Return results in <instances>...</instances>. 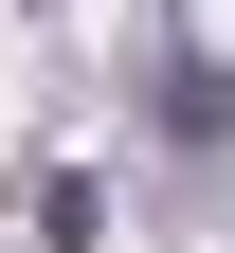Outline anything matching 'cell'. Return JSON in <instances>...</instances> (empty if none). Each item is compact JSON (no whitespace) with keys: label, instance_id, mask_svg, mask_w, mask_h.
Here are the masks:
<instances>
[{"label":"cell","instance_id":"6da1fadb","mask_svg":"<svg viewBox=\"0 0 235 253\" xmlns=\"http://www.w3.org/2000/svg\"><path fill=\"white\" fill-rule=\"evenodd\" d=\"M163 126H181V145H217V126H235V73H217V54H181V73H163Z\"/></svg>","mask_w":235,"mask_h":253}]
</instances>
